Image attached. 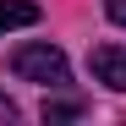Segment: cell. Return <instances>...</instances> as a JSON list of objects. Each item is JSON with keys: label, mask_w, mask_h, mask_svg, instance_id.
Masks as SVG:
<instances>
[{"label": "cell", "mask_w": 126, "mask_h": 126, "mask_svg": "<svg viewBox=\"0 0 126 126\" xmlns=\"http://www.w3.org/2000/svg\"><path fill=\"white\" fill-rule=\"evenodd\" d=\"M104 11H110V22H121V28H126V0H104Z\"/></svg>", "instance_id": "obj_5"}, {"label": "cell", "mask_w": 126, "mask_h": 126, "mask_svg": "<svg viewBox=\"0 0 126 126\" xmlns=\"http://www.w3.org/2000/svg\"><path fill=\"white\" fill-rule=\"evenodd\" d=\"M0 121H16V104H11L6 93H0Z\"/></svg>", "instance_id": "obj_6"}, {"label": "cell", "mask_w": 126, "mask_h": 126, "mask_svg": "<svg viewBox=\"0 0 126 126\" xmlns=\"http://www.w3.org/2000/svg\"><path fill=\"white\" fill-rule=\"evenodd\" d=\"M11 71L28 77V82H44V88L71 82V66H66V55H60L55 44H22V49L11 55Z\"/></svg>", "instance_id": "obj_1"}, {"label": "cell", "mask_w": 126, "mask_h": 126, "mask_svg": "<svg viewBox=\"0 0 126 126\" xmlns=\"http://www.w3.org/2000/svg\"><path fill=\"white\" fill-rule=\"evenodd\" d=\"M33 22H38L33 0H0V38H6L11 28H33Z\"/></svg>", "instance_id": "obj_3"}, {"label": "cell", "mask_w": 126, "mask_h": 126, "mask_svg": "<svg viewBox=\"0 0 126 126\" xmlns=\"http://www.w3.org/2000/svg\"><path fill=\"white\" fill-rule=\"evenodd\" d=\"M82 99H44V121H77Z\"/></svg>", "instance_id": "obj_4"}, {"label": "cell", "mask_w": 126, "mask_h": 126, "mask_svg": "<svg viewBox=\"0 0 126 126\" xmlns=\"http://www.w3.org/2000/svg\"><path fill=\"white\" fill-rule=\"evenodd\" d=\"M88 71L104 82V88L126 93V49H121V44H99V49L88 55Z\"/></svg>", "instance_id": "obj_2"}]
</instances>
